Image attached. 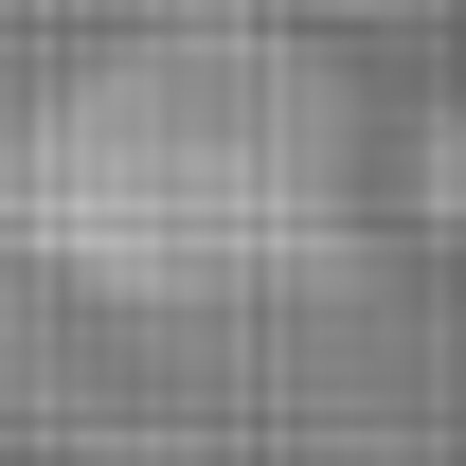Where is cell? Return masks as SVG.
<instances>
[{"mask_svg":"<svg viewBox=\"0 0 466 466\" xmlns=\"http://www.w3.org/2000/svg\"><path fill=\"white\" fill-rule=\"evenodd\" d=\"M323 216H341V90L251 36H162L90 72L18 162V233H55L90 288H233Z\"/></svg>","mask_w":466,"mask_h":466,"instance_id":"cell-1","label":"cell"}]
</instances>
